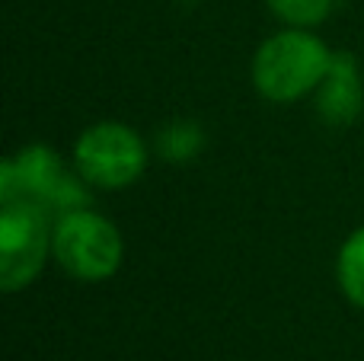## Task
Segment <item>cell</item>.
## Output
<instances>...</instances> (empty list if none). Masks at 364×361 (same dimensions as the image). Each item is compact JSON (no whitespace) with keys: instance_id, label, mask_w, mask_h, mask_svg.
<instances>
[{"instance_id":"ba28073f","label":"cell","mask_w":364,"mask_h":361,"mask_svg":"<svg viewBox=\"0 0 364 361\" xmlns=\"http://www.w3.org/2000/svg\"><path fill=\"white\" fill-rule=\"evenodd\" d=\"M336 285L348 304L364 311V224L342 240L336 253Z\"/></svg>"},{"instance_id":"3957f363","label":"cell","mask_w":364,"mask_h":361,"mask_svg":"<svg viewBox=\"0 0 364 361\" xmlns=\"http://www.w3.org/2000/svg\"><path fill=\"white\" fill-rule=\"evenodd\" d=\"M51 259L74 281L100 285L112 279L125 262V237L115 227V221L83 205V208L55 217Z\"/></svg>"},{"instance_id":"277c9868","label":"cell","mask_w":364,"mask_h":361,"mask_svg":"<svg viewBox=\"0 0 364 361\" xmlns=\"http://www.w3.org/2000/svg\"><path fill=\"white\" fill-rule=\"evenodd\" d=\"M70 163L93 192H122L144 176L151 163V144L138 128L102 119L77 134L70 147Z\"/></svg>"},{"instance_id":"9c48e42d","label":"cell","mask_w":364,"mask_h":361,"mask_svg":"<svg viewBox=\"0 0 364 361\" xmlns=\"http://www.w3.org/2000/svg\"><path fill=\"white\" fill-rule=\"evenodd\" d=\"M269 13L291 29H316L336 10V0H265Z\"/></svg>"},{"instance_id":"6da1fadb","label":"cell","mask_w":364,"mask_h":361,"mask_svg":"<svg viewBox=\"0 0 364 361\" xmlns=\"http://www.w3.org/2000/svg\"><path fill=\"white\" fill-rule=\"evenodd\" d=\"M333 55L336 51L314 29L284 26L259 42L250 61V80L262 99L275 106H294L314 96V90L326 77Z\"/></svg>"},{"instance_id":"7a4b0ae2","label":"cell","mask_w":364,"mask_h":361,"mask_svg":"<svg viewBox=\"0 0 364 361\" xmlns=\"http://www.w3.org/2000/svg\"><path fill=\"white\" fill-rule=\"evenodd\" d=\"M0 198H29L51 217H61L90 205L93 189L55 147L26 144L0 163Z\"/></svg>"},{"instance_id":"52a82bcc","label":"cell","mask_w":364,"mask_h":361,"mask_svg":"<svg viewBox=\"0 0 364 361\" xmlns=\"http://www.w3.org/2000/svg\"><path fill=\"white\" fill-rule=\"evenodd\" d=\"M205 144H208V134L195 119H170L166 125L157 128L151 147L164 163L182 166V163H192L205 151Z\"/></svg>"},{"instance_id":"5b68a950","label":"cell","mask_w":364,"mask_h":361,"mask_svg":"<svg viewBox=\"0 0 364 361\" xmlns=\"http://www.w3.org/2000/svg\"><path fill=\"white\" fill-rule=\"evenodd\" d=\"M55 217L29 198H0V291H26L51 259Z\"/></svg>"},{"instance_id":"8992f818","label":"cell","mask_w":364,"mask_h":361,"mask_svg":"<svg viewBox=\"0 0 364 361\" xmlns=\"http://www.w3.org/2000/svg\"><path fill=\"white\" fill-rule=\"evenodd\" d=\"M314 109L316 119L326 128H336V131L352 128L358 122L364 109V80L358 58L352 51H336L333 55L326 77L314 90Z\"/></svg>"}]
</instances>
